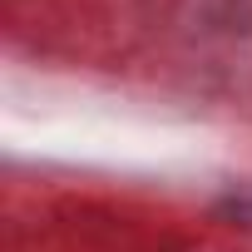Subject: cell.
I'll use <instances>...</instances> for the list:
<instances>
[{
  "label": "cell",
  "mask_w": 252,
  "mask_h": 252,
  "mask_svg": "<svg viewBox=\"0 0 252 252\" xmlns=\"http://www.w3.org/2000/svg\"><path fill=\"white\" fill-rule=\"evenodd\" d=\"M218 213H222L227 222H237V227H252V183L237 188V193H227V198L218 203Z\"/></svg>",
  "instance_id": "obj_1"
}]
</instances>
